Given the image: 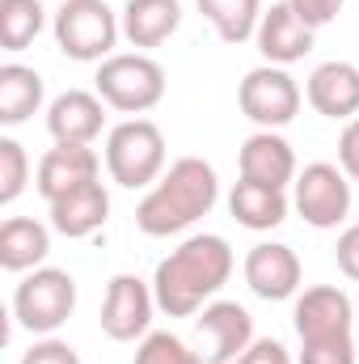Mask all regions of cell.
<instances>
[{
    "instance_id": "10",
    "label": "cell",
    "mask_w": 359,
    "mask_h": 364,
    "mask_svg": "<svg viewBox=\"0 0 359 364\" xmlns=\"http://www.w3.org/2000/svg\"><path fill=\"white\" fill-rule=\"evenodd\" d=\"M153 309H157V296H153V284H144L140 275H114L106 284V301H101V331L106 339L114 343H136L148 335L153 326Z\"/></svg>"
},
{
    "instance_id": "21",
    "label": "cell",
    "mask_w": 359,
    "mask_h": 364,
    "mask_svg": "<svg viewBox=\"0 0 359 364\" xmlns=\"http://www.w3.org/2000/svg\"><path fill=\"white\" fill-rule=\"evenodd\" d=\"M228 212L237 225L254 229V233H267V229H279L287 220V195L279 186H263V182L241 178L228 195Z\"/></svg>"
},
{
    "instance_id": "29",
    "label": "cell",
    "mask_w": 359,
    "mask_h": 364,
    "mask_svg": "<svg viewBox=\"0 0 359 364\" xmlns=\"http://www.w3.org/2000/svg\"><path fill=\"white\" fill-rule=\"evenodd\" d=\"M334 259H338V272L347 279L359 284V225H347L338 233V246H334Z\"/></svg>"
},
{
    "instance_id": "7",
    "label": "cell",
    "mask_w": 359,
    "mask_h": 364,
    "mask_svg": "<svg viewBox=\"0 0 359 364\" xmlns=\"http://www.w3.org/2000/svg\"><path fill=\"white\" fill-rule=\"evenodd\" d=\"M77 309V279L60 267H34L13 292V318L30 335L60 331Z\"/></svg>"
},
{
    "instance_id": "5",
    "label": "cell",
    "mask_w": 359,
    "mask_h": 364,
    "mask_svg": "<svg viewBox=\"0 0 359 364\" xmlns=\"http://www.w3.org/2000/svg\"><path fill=\"white\" fill-rule=\"evenodd\" d=\"M123 21L106 0H64L55 9V43L77 64H101L114 55Z\"/></svg>"
},
{
    "instance_id": "25",
    "label": "cell",
    "mask_w": 359,
    "mask_h": 364,
    "mask_svg": "<svg viewBox=\"0 0 359 364\" xmlns=\"http://www.w3.org/2000/svg\"><path fill=\"white\" fill-rule=\"evenodd\" d=\"M131 364H207V360H203L199 352H190L178 335H170V331H153V335L140 339L136 360Z\"/></svg>"
},
{
    "instance_id": "32",
    "label": "cell",
    "mask_w": 359,
    "mask_h": 364,
    "mask_svg": "<svg viewBox=\"0 0 359 364\" xmlns=\"http://www.w3.org/2000/svg\"><path fill=\"white\" fill-rule=\"evenodd\" d=\"M355 339H359V318H355Z\"/></svg>"
},
{
    "instance_id": "3",
    "label": "cell",
    "mask_w": 359,
    "mask_h": 364,
    "mask_svg": "<svg viewBox=\"0 0 359 364\" xmlns=\"http://www.w3.org/2000/svg\"><path fill=\"white\" fill-rule=\"evenodd\" d=\"M300 352L296 364H359L355 309L338 284H313L296 296L292 309Z\"/></svg>"
},
{
    "instance_id": "11",
    "label": "cell",
    "mask_w": 359,
    "mask_h": 364,
    "mask_svg": "<svg viewBox=\"0 0 359 364\" xmlns=\"http://www.w3.org/2000/svg\"><path fill=\"white\" fill-rule=\"evenodd\" d=\"M194 331L203 339V360L207 364H233L254 343V318L237 301H207L194 318Z\"/></svg>"
},
{
    "instance_id": "26",
    "label": "cell",
    "mask_w": 359,
    "mask_h": 364,
    "mask_svg": "<svg viewBox=\"0 0 359 364\" xmlns=\"http://www.w3.org/2000/svg\"><path fill=\"white\" fill-rule=\"evenodd\" d=\"M30 182V157L13 136H0V203H13Z\"/></svg>"
},
{
    "instance_id": "28",
    "label": "cell",
    "mask_w": 359,
    "mask_h": 364,
    "mask_svg": "<svg viewBox=\"0 0 359 364\" xmlns=\"http://www.w3.org/2000/svg\"><path fill=\"white\" fill-rule=\"evenodd\" d=\"M21 364H81V356H77V348L64 343V339H38V343L21 356Z\"/></svg>"
},
{
    "instance_id": "24",
    "label": "cell",
    "mask_w": 359,
    "mask_h": 364,
    "mask_svg": "<svg viewBox=\"0 0 359 364\" xmlns=\"http://www.w3.org/2000/svg\"><path fill=\"white\" fill-rule=\"evenodd\" d=\"M47 21L43 0H0V47L4 51H26Z\"/></svg>"
},
{
    "instance_id": "27",
    "label": "cell",
    "mask_w": 359,
    "mask_h": 364,
    "mask_svg": "<svg viewBox=\"0 0 359 364\" xmlns=\"http://www.w3.org/2000/svg\"><path fill=\"white\" fill-rule=\"evenodd\" d=\"M287 4H292V13H296L309 30H321V26H330V21L343 13L347 0H287Z\"/></svg>"
},
{
    "instance_id": "2",
    "label": "cell",
    "mask_w": 359,
    "mask_h": 364,
    "mask_svg": "<svg viewBox=\"0 0 359 364\" xmlns=\"http://www.w3.org/2000/svg\"><path fill=\"white\" fill-rule=\"evenodd\" d=\"M220 199V178L203 157H178L136 208V225L148 237H170L207 216Z\"/></svg>"
},
{
    "instance_id": "8",
    "label": "cell",
    "mask_w": 359,
    "mask_h": 364,
    "mask_svg": "<svg viewBox=\"0 0 359 364\" xmlns=\"http://www.w3.org/2000/svg\"><path fill=\"white\" fill-rule=\"evenodd\" d=\"M237 102H241V114L250 123H258L263 132H275V127H287L300 114V85L287 77V68L263 64V68L245 73Z\"/></svg>"
},
{
    "instance_id": "6",
    "label": "cell",
    "mask_w": 359,
    "mask_h": 364,
    "mask_svg": "<svg viewBox=\"0 0 359 364\" xmlns=\"http://www.w3.org/2000/svg\"><path fill=\"white\" fill-rule=\"evenodd\" d=\"M106 170L118 186H153L165 174V136L153 119H123L106 136Z\"/></svg>"
},
{
    "instance_id": "20",
    "label": "cell",
    "mask_w": 359,
    "mask_h": 364,
    "mask_svg": "<svg viewBox=\"0 0 359 364\" xmlns=\"http://www.w3.org/2000/svg\"><path fill=\"white\" fill-rule=\"evenodd\" d=\"M51 255V229L30 216H9L0 225V267L4 272H34Z\"/></svg>"
},
{
    "instance_id": "30",
    "label": "cell",
    "mask_w": 359,
    "mask_h": 364,
    "mask_svg": "<svg viewBox=\"0 0 359 364\" xmlns=\"http://www.w3.org/2000/svg\"><path fill=\"white\" fill-rule=\"evenodd\" d=\"M338 166H343V174L351 182H359V114L343 127V136H338Z\"/></svg>"
},
{
    "instance_id": "18",
    "label": "cell",
    "mask_w": 359,
    "mask_h": 364,
    "mask_svg": "<svg viewBox=\"0 0 359 364\" xmlns=\"http://www.w3.org/2000/svg\"><path fill=\"white\" fill-rule=\"evenodd\" d=\"M237 166H241V178L263 182V186H279L283 191L287 182H296V153H292V144L279 132H254L241 144Z\"/></svg>"
},
{
    "instance_id": "31",
    "label": "cell",
    "mask_w": 359,
    "mask_h": 364,
    "mask_svg": "<svg viewBox=\"0 0 359 364\" xmlns=\"http://www.w3.org/2000/svg\"><path fill=\"white\" fill-rule=\"evenodd\" d=\"M283 360H292V356L279 339H254L233 364H283Z\"/></svg>"
},
{
    "instance_id": "12",
    "label": "cell",
    "mask_w": 359,
    "mask_h": 364,
    "mask_svg": "<svg viewBox=\"0 0 359 364\" xmlns=\"http://www.w3.org/2000/svg\"><path fill=\"white\" fill-rule=\"evenodd\" d=\"M300 259L283 242H258L245 255V284L263 301H287L300 292Z\"/></svg>"
},
{
    "instance_id": "14",
    "label": "cell",
    "mask_w": 359,
    "mask_h": 364,
    "mask_svg": "<svg viewBox=\"0 0 359 364\" xmlns=\"http://www.w3.org/2000/svg\"><path fill=\"white\" fill-rule=\"evenodd\" d=\"M106 127V102L89 90H68L47 106V132L55 144H93Z\"/></svg>"
},
{
    "instance_id": "23",
    "label": "cell",
    "mask_w": 359,
    "mask_h": 364,
    "mask_svg": "<svg viewBox=\"0 0 359 364\" xmlns=\"http://www.w3.org/2000/svg\"><path fill=\"white\" fill-rule=\"evenodd\" d=\"M199 13L211 21V30L220 34V43L237 47V43H250L258 34V21H263V0H194Z\"/></svg>"
},
{
    "instance_id": "19",
    "label": "cell",
    "mask_w": 359,
    "mask_h": 364,
    "mask_svg": "<svg viewBox=\"0 0 359 364\" xmlns=\"http://www.w3.org/2000/svg\"><path fill=\"white\" fill-rule=\"evenodd\" d=\"M123 38L140 51L161 47L182 26V0H127L123 4Z\"/></svg>"
},
{
    "instance_id": "33",
    "label": "cell",
    "mask_w": 359,
    "mask_h": 364,
    "mask_svg": "<svg viewBox=\"0 0 359 364\" xmlns=\"http://www.w3.org/2000/svg\"><path fill=\"white\" fill-rule=\"evenodd\" d=\"M283 364H292V360H283Z\"/></svg>"
},
{
    "instance_id": "4",
    "label": "cell",
    "mask_w": 359,
    "mask_h": 364,
    "mask_svg": "<svg viewBox=\"0 0 359 364\" xmlns=\"http://www.w3.org/2000/svg\"><path fill=\"white\" fill-rule=\"evenodd\" d=\"M97 97L118 114H144L165 97V68L144 51H123L97 64Z\"/></svg>"
},
{
    "instance_id": "15",
    "label": "cell",
    "mask_w": 359,
    "mask_h": 364,
    "mask_svg": "<svg viewBox=\"0 0 359 364\" xmlns=\"http://www.w3.org/2000/svg\"><path fill=\"white\" fill-rule=\"evenodd\" d=\"M313 34H317V30H309V26L292 13V4L279 0V4L263 9V21H258L254 43H258V51H263L267 64L287 68V64H296V60H304V55L313 51Z\"/></svg>"
},
{
    "instance_id": "17",
    "label": "cell",
    "mask_w": 359,
    "mask_h": 364,
    "mask_svg": "<svg viewBox=\"0 0 359 364\" xmlns=\"http://www.w3.org/2000/svg\"><path fill=\"white\" fill-rule=\"evenodd\" d=\"M97 170H101V161H97V153H93L89 144H55V149L43 153L34 186H38V195L51 203V199L68 195L72 186L93 182L97 178Z\"/></svg>"
},
{
    "instance_id": "22",
    "label": "cell",
    "mask_w": 359,
    "mask_h": 364,
    "mask_svg": "<svg viewBox=\"0 0 359 364\" xmlns=\"http://www.w3.org/2000/svg\"><path fill=\"white\" fill-rule=\"evenodd\" d=\"M43 106V77L26 64H4L0 68V123L17 127Z\"/></svg>"
},
{
    "instance_id": "16",
    "label": "cell",
    "mask_w": 359,
    "mask_h": 364,
    "mask_svg": "<svg viewBox=\"0 0 359 364\" xmlns=\"http://www.w3.org/2000/svg\"><path fill=\"white\" fill-rule=\"evenodd\" d=\"M47 208H51V229L64 233V237H72V242H81V237H93V233L106 225V216H110V195H106L101 178H93V182L72 186V191L60 195V199H51Z\"/></svg>"
},
{
    "instance_id": "13",
    "label": "cell",
    "mask_w": 359,
    "mask_h": 364,
    "mask_svg": "<svg viewBox=\"0 0 359 364\" xmlns=\"http://www.w3.org/2000/svg\"><path fill=\"white\" fill-rule=\"evenodd\" d=\"M304 97L317 114L326 119H343L351 123L359 114V68L347 64V60H326L309 73V85H304Z\"/></svg>"
},
{
    "instance_id": "9",
    "label": "cell",
    "mask_w": 359,
    "mask_h": 364,
    "mask_svg": "<svg viewBox=\"0 0 359 364\" xmlns=\"http://www.w3.org/2000/svg\"><path fill=\"white\" fill-rule=\"evenodd\" d=\"M296 212L304 216V225L313 229H338L351 212V178L343 174V166L330 161H313L296 174Z\"/></svg>"
},
{
    "instance_id": "1",
    "label": "cell",
    "mask_w": 359,
    "mask_h": 364,
    "mask_svg": "<svg viewBox=\"0 0 359 364\" xmlns=\"http://www.w3.org/2000/svg\"><path fill=\"white\" fill-rule=\"evenodd\" d=\"M233 275V250L216 233H194L186 237L170 259L157 263L153 275V296L157 309L170 318H194Z\"/></svg>"
}]
</instances>
